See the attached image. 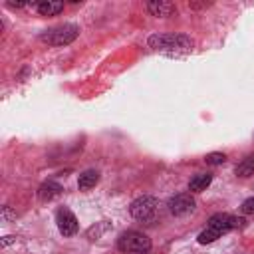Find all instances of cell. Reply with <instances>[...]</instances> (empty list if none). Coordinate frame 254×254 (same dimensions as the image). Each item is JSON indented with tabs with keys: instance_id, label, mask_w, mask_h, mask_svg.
Here are the masks:
<instances>
[{
	"instance_id": "cell-6",
	"label": "cell",
	"mask_w": 254,
	"mask_h": 254,
	"mask_svg": "<svg viewBox=\"0 0 254 254\" xmlns=\"http://www.w3.org/2000/svg\"><path fill=\"white\" fill-rule=\"evenodd\" d=\"M167 206H169L171 214L185 216V214H189V212L194 210V198H192L190 192H179V194H175V196L169 198Z\"/></svg>"
},
{
	"instance_id": "cell-11",
	"label": "cell",
	"mask_w": 254,
	"mask_h": 254,
	"mask_svg": "<svg viewBox=\"0 0 254 254\" xmlns=\"http://www.w3.org/2000/svg\"><path fill=\"white\" fill-rule=\"evenodd\" d=\"M97 181H99V173L93 171V169H87V171H83V173L79 175V179H77V189H79V190H89L91 187L97 185Z\"/></svg>"
},
{
	"instance_id": "cell-18",
	"label": "cell",
	"mask_w": 254,
	"mask_h": 254,
	"mask_svg": "<svg viewBox=\"0 0 254 254\" xmlns=\"http://www.w3.org/2000/svg\"><path fill=\"white\" fill-rule=\"evenodd\" d=\"M12 242H16V236H4V238H2V246H8V244H12Z\"/></svg>"
},
{
	"instance_id": "cell-16",
	"label": "cell",
	"mask_w": 254,
	"mask_h": 254,
	"mask_svg": "<svg viewBox=\"0 0 254 254\" xmlns=\"http://www.w3.org/2000/svg\"><path fill=\"white\" fill-rule=\"evenodd\" d=\"M240 212H242V214H254V196L246 198V200L240 204Z\"/></svg>"
},
{
	"instance_id": "cell-19",
	"label": "cell",
	"mask_w": 254,
	"mask_h": 254,
	"mask_svg": "<svg viewBox=\"0 0 254 254\" xmlns=\"http://www.w3.org/2000/svg\"><path fill=\"white\" fill-rule=\"evenodd\" d=\"M143 254H151V252H143Z\"/></svg>"
},
{
	"instance_id": "cell-14",
	"label": "cell",
	"mask_w": 254,
	"mask_h": 254,
	"mask_svg": "<svg viewBox=\"0 0 254 254\" xmlns=\"http://www.w3.org/2000/svg\"><path fill=\"white\" fill-rule=\"evenodd\" d=\"M222 236V232L220 230H216V228H212V226H206L200 234H198V244H210V242H214L216 238H220Z\"/></svg>"
},
{
	"instance_id": "cell-4",
	"label": "cell",
	"mask_w": 254,
	"mask_h": 254,
	"mask_svg": "<svg viewBox=\"0 0 254 254\" xmlns=\"http://www.w3.org/2000/svg\"><path fill=\"white\" fill-rule=\"evenodd\" d=\"M157 206H159V200H157L155 196L145 194V196H139V198H135V200L131 202L129 212H131V216H133L135 220L147 222V220H151V218L155 216Z\"/></svg>"
},
{
	"instance_id": "cell-12",
	"label": "cell",
	"mask_w": 254,
	"mask_h": 254,
	"mask_svg": "<svg viewBox=\"0 0 254 254\" xmlns=\"http://www.w3.org/2000/svg\"><path fill=\"white\" fill-rule=\"evenodd\" d=\"M210 183H212V175H210V173H198V175H194V177L189 181V190H190V192H200V190H204Z\"/></svg>"
},
{
	"instance_id": "cell-7",
	"label": "cell",
	"mask_w": 254,
	"mask_h": 254,
	"mask_svg": "<svg viewBox=\"0 0 254 254\" xmlns=\"http://www.w3.org/2000/svg\"><path fill=\"white\" fill-rule=\"evenodd\" d=\"M56 224H58V230L64 236H73L77 232V228H79L75 214L69 208H65V206L58 208V212H56Z\"/></svg>"
},
{
	"instance_id": "cell-5",
	"label": "cell",
	"mask_w": 254,
	"mask_h": 254,
	"mask_svg": "<svg viewBox=\"0 0 254 254\" xmlns=\"http://www.w3.org/2000/svg\"><path fill=\"white\" fill-rule=\"evenodd\" d=\"M244 218L242 216H234V214H228V212H216L208 218V226L220 230L222 234L228 232V230H234V228H240L244 226Z\"/></svg>"
},
{
	"instance_id": "cell-15",
	"label": "cell",
	"mask_w": 254,
	"mask_h": 254,
	"mask_svg": "<svg viewBox=\"0 0 254 254\" xmlns=\"http://www.w3.org/2000/svg\"><path fill=\"white\" fill-rule=\"evenodd\" d=\"M226 161V155L224 153H208L206 157H204V163L206 165H212V167H218V165H222Z\"/></svg>"
},
{
	"instance_id": "cell-17",
	"label": "cell",
	"mask_w": 254,
	"mask_h": 254,
	"mask_svg": "<svg viewBox=\"0 0 254 254\" xmlns=\"http://www.w3.org/2000/svg\"><path fill=\"white\" fill-rule=\"evenodd\" d=\"M12 218H16V212H12L10 206H2V220L8 222V220H12Z\"/></svg>"
},
{
	"instance_id": "cell-3",
	"label": "cell",
	"mask_w": 254,
	"mask_h": 254,
	"mask_svg": "<svg viewBox=\"0 0 254 254\" xmlns=\"http://www.w3.org/2000/svg\"><path fill=\"white\" fill-rule=\"evenodd\" d=\"M117 248L121 252H125V254H143V252L151 250V238L147 234H143V232L129 230V232L119 236Z\"/></svg>"
},
{
	"instance_id": "cell-1",
	"label": "cell",
	"mask_w": 254,
	"mask_h": 254,
	"mask_svg": "<svg viewBox=\"0 0 254 254\" xmlns=\"http://www.w3.org/2000/svg\"><path fill=\"white\" fill-rule=\"evenodd\" d=\"M149 48L159 50V52H190L194 42L187 34H153L147 40Z\"/></svg>"
},
{
	"instance_id": "cell-8",
	"label": "cell",
	"mask_w": 254,
	"mask_h": 254,
	"mask_svg": "<svg viewBox=\"0 0 254 254\" xmlns=\"http://www.w3.org/2000/svg\"><path fill=\"white\" fill-rule=\"evenodd\" d=\"M147 10L157 18H167L177 12V6L167 0H153V2H147Z\"/></svg>"
},
{
	"instance_id": "cell-13",
	"label": "cell",
	"mask_w": 254,
	"mask_h": 254,
	"mask_svg": "<svg viewBox=\"0 0 254 254\" xmlns=\"http://www.w3.org/2000/svg\"><path fill=\"white\" fill-rule=\"evenodd\" d=\"M234 173H236V177H242V179L252 177V175H254V155L244 157V159H242V161L236 165Z\"/></svg>"
},
{
	"instance_id": "cell-2",
	"label": "cell",
	"mask_w": 254,
	"mask_h": 254,
	"mask_svg": "<svg viewBox=\"0 0 254 254\" xmlns=\"http://www.w3.org/2000/svg\"><path fill=\"white\" fill-rule=\"evenodd\" d=\"M79 36V26L77 24H60L54 28H48L40 34V42L54 46V48H62L71 44L75 38Z\"/></svg>"
},
{
	"instance_id": "cell-10",
	"label": "cell",
	"mask_w": 254,
	"mask_h": 254,
	"mask_svg": "<svg viewBox=\"0 0 254 254\" xmlns=\"http://www.w3.org/2000/svg\"><path fill=\"white\" fill-rule=\"evenodd\" d=\"M36 8H38V12L42 16H56V14H60L64 10V2H58V0H42V2L36 4Z\"/></svg>"
},
{
	"instance_id": "cell-9",
	"label": "cell",
	"mask_w": 254,
	"mask_h": 254,
	"mask_svg": "<svg viewBox=\"0 0 254 254\" xmlns=\"http://www.w3.org/2000/svg\"><path fill=\"white\" fill-rule=\"evenodd\" d=\"M62 190H64V187H62L60 183H56V181H46V183H42L40 189H38V198L44 200V202H50V200L58 198V196L62 194Z\"/></svg>"
}]
</instances>
